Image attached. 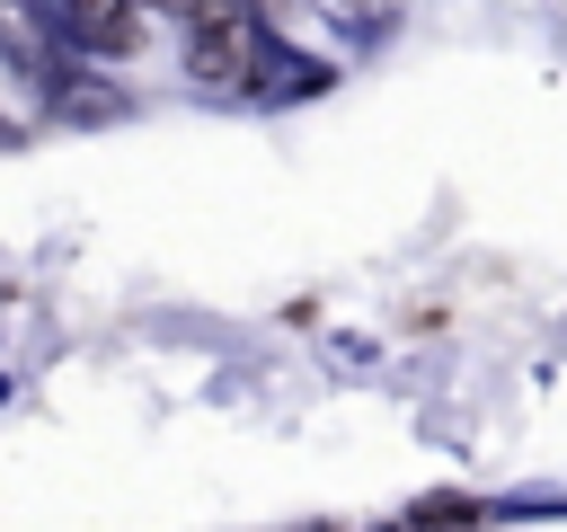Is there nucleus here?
Segmentation results:
<instances>
[{
	"label": "nucleus",
	"mask_w": 567,
	"mask_h": 532,
	"mask_svg": "<svg viewBox=\"0 0 567 532\" xmlns=\"http://www.w3.org/2000/svg\"><path fill=\"white\" fill-rule=\"evenodd\" d=\"M151 9H159V0H53V27H62L80 53L124 62V53L151 35Z\"/></svg>",
	"instance_id": "1"
}]
</instances>
